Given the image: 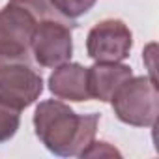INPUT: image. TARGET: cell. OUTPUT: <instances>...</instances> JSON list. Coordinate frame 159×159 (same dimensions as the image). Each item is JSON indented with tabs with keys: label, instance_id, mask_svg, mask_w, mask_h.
Masks as SVG:
<instances>
[{
	"label": "cell",
	"instance_id": "1",
	"mask_svg": "<svg viewBox=\"0 0 159 159\" xmlns=\"http://www.w3.org/2000/svg\"><path fill=\"white\" fill-rule=\"evenodd\" d=\"M99 114H77L58 99L41 101L34 112V129L41 144L60 157H83L96 139Z\"/></svg>",
	"mask_w": 159,
	"mask_h": 159
},
{
	"label": "cell",
	"instance_id": "2",
	"mask_svg": "<svg viewBox=\"0 0 159 159\" xmlns=\"http://www.w3.org/2000/svg\"><path fill=\"white\" fill-rule=\"evenodd\" d=\"M116 118L127 125L152 127L159 114V94L155 79L129 77L111 99Z\"/></svg>",
	"mask_w": 159,
	"mask_h": 159
},
{
	"label": "cell",
	"instance_id": "3",
	"mask_svg": "<svg viewBox=\"0 0 159 159\" xmlns=\"http://www.w3.org/2000/svg\"><path fill=\"white\" fill-rule=\"evenodd\" d=\"M43 92V79L30 56L0 54V99L23 111Z\"/></svg>",
	"mask_w": 159,
	"mask_h": 159
},
{
	"label": "cell",
	"instance_id": "4",
	"mask_svg": "<svg viewBox=\"0 0 159 159\" xmlns=\"http://www.w3.org/2000/svg\"><path fill=\"white\" fill-rule=\"evenodd\" d=\"M71 28H75V21H39L30 43V54L34 62L41 67H56L69 62L73 54Z\"/></svg>",
	"mask_w": 159,
	"mask_h": 159
},
{
	"label": "cell",
	"instance_id": "5",
	"mask_svg": "<svg viewBox=\"0 0 159 159\" xmlns=\"http://www.w3.org/2000/svg\"><path fill=\"white\" fill-rule=\"evenodd\" d=\"M133 34L120 19H105L94 25L86 38V52L94 62H122L129 56Z\"/></svg>",
	"mask_w": 159,
	"mask_h": 159
},
{
	"label": "cell",
	"instance_id": "6",
	"mask_svg": "<svg viewBox=\"0 0 159 159\" xmlns=\"http://www.w3.org/2000/svg\"><path fill=\"white\" fill-rule=\"evenodd\" d=\"M36 17L19 4L8 2L0 10V54L30 56Z\"/></svg>",
	"mask_w": 159,
	"mask_h": 159
},
{
	"label": "cell",
	"instance_id": "7",
	"mask_svg": "<svg viewBox=\"0 0 159 159\" xmlns=\"http://www.w3.org/2000/svg\"><path fill=\"white\" fill-rule=\"evenodd\" d=\"M49 90L58 99H67V101L92 99L88 90V67L75 62H66L56 66L49 77Z\"/></svg>",
	"mask_w": 159,
	"mask_h": 159
},
{
	"label": "cell",
	"instance_id": "8",
	"mask_svg": "<svg viewBox=\"0 0 159 159\" xmlns=\"http://www.w3.org/2000/svg\"><path fill=\"white\" fill-rule=\"evenodd\" d=\"M133 77L129 66L120 62H96L88 67V90L90 98L99 101H111L116 90Z\"/></svg>",
	"mask_w": 159,
	"mask_h": 159
},
{
	"label": "cell",
	"instance_id": "9",
	"mask_svg": "<svg viewBox=\"0 0 159 159\" xmlns=\"http://www.w3.org/2000/svg\"><path fill=\"white\" fill-rule=\"evenodd\" d=\"M21 124V111L0 99V144L10 140Z\"/></svg>",
	"mask_w": 159,
	"mask_h": 159
},
{
	"label": "cell",
	"instance_id": "10",
	"mask_svg": "<svg viewBox=\"0 0 159 159\" xmlns=\"http://www.w3.org/2000/svg\"><path fill=\"white\" fill-rule=\"evenodd\" d=\"M13 4H19L23 6L25 10H28L36 21H45V19H58V21H71V19H66L64 15H60L56 11V8L51 4V0H10Z\"/></svg>",
	"mask_w": 159,
	"mask_h": 159
},
{
	"label": "cell",
	"instance_id": "11",
	"mask_svg": "<svg viewBox=\"0 0 159 159\" xmlns=\"http://www.w3.org/2000/svg\"><path fill=\"white\" fill-rule=\"evenodd\" d=\"M96 2L98 0H51V4L56 8V11L71 21L90 11Z\"/></svg>",
	"mask_w": 159,
	"mask_h": 159
}]
</instances>
